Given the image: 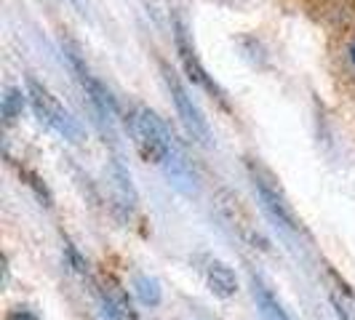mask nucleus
Masks as SVG:
<instances>
[{
  "instance_id": "7ed1b4c3",
  "label": "nucleus",
  "mask_w": 355,
  "mask_h": 320,
  "mask_svg": "<svg viewBox=\"0 0 355 320\" xmlns=\"http://www.w3.org/2000/svg\"><path fill=\"white\" fill-rule=\"evenodd\" d=\"M27 96H30V107H33L35 118L46 128H51L53 134H59L64 142L70 144L83 142V125L78 123V118L70 109H64V105L40 80L27 78Z\"/></svg>"
},
{
  "instance_id": "39448f33",
  "label": "nucleus",
  "mask_w": 355,
  "mask_h": 320,
  "mask_svg": "<svg viewBox=\"0 0 355 320\" xmlns=\"http://www.w3.org/2000/svg\"><path fill=\"white\" fill-rule=\"evenodd\" d=\"M171 33H174V48H177V53H179L182 67H184V75L196 83L198 89L206 91L222 109L230 112V99H227V94H225V89L214 80V75H209V70L203 67V62H200V56H198L196 43H193V35H190L187 24L182 21L179 14H171Z\"/></svg>"
},
{
  "instance_id": "dca6fc26",
  "label": "nucleus",
  "mask_w": 355,
  "mask_h": 320,
  "mask_svg": "<svg viewBox=\"0 0 355 320\" xmlns=\"http://www.w3.org/2000/svg\"><path fill=\"white\" fill-rule=\"evenodd\" d=\"M216 3H232V0H216Z\"/></svg>"
},
{
  "instance_id": "2eb2a0df",
  "label": "nucleus",
  "mask_w": 355,
  "mask_h": 320,
  "mask_svg": "<svg viewBox=\"0 0 355 320\" xmlns=\"http://www.w3.org/2000/svg\"><path fill=\"white\" fill-rule=\"evenodd\" d=\"M347 53H350V62L355 64V40H353V46H350V51H347Z\"/></svg>"
},
{
  "instance_id": "9d476101",
  "label": "nucleus",
  "mask_w": 355,
  "mask_h": 320,
  "mask_svg": "<svg viewBox=\"0 0 355 320\" xmlns=\"http://www.w3.org/2000/svg\"><path fill=\"white\" fill-rule=\"evenodd\" d=\"M30 102V96H27V91L17 89V86H8V89L3 91V123L11 125L17 123V118H21V112H24V105Z\"/></svg>"
},
{
  "instance_id": "f03ea898",
  "label": "nucleus",
  "mask_w": 355,
  "mask_h": 320,
  "mask_svg": "<svg viewBox=\"0 0 355 320\" xmlns=\"http://www.w3.org/2000/svg\"><path fill=\"white\" fill-rule=\"evenodd\" d=\"M246 168H249V179H251V187L254 193L259 197L262 208L267 211V216L286 232V235H302V224L297 219V213L291 208L288 197L284 195L281 184L275 181V177L267 171L265 166L259 160H246Z\"/></svg>"
},
{
  "instance_id": "20e7f679",
  "label": "nucleus",
  "mask_w": 355,
  "mask_h": 320,
  "mask_svg": "<svg viewBox=\"0 0 355 320\" xmlns=\"http://www.w3.org/2000/svg\"><path fill=\"white\" fill-rule=\"evenodd\" d=\"M158 67H160V75H163V83H166V89L171 94V102L177 107L179 121H182L184 131H187V136L196 144H200V147H211L214 139H211L209 121H206V115H203V109L198 107L196 99L190 96L187 86L182 83V78L177 75V70H171V64L163 62V59H158Z\"/></svg>"
},
{
  "instance_id": "423d86ee",
  "label": "nucleus",
  "mask_w": 355,
  "mask_h": 320,
  "mask_svg": "<svg viewBox=\"0 0 355 320\" xmlns=\"http://www.w3.org/2000/svg\"><path fill=\"white\" fill-rule=\"evenodd\" d=\"M110 187H112L115 208L123 213V216H131L139 197H137V190H134V181H131V174H128L125 163L118 155L112 158V166H110Z\"/></svg>"
},
{
  "instance_id": "9b49d317",
  "label": "nucleus",
  "mask_w": 355,
  "mask_h": 320,
  "mask_svg": "<svg viewBox=\"0 0 355 320\" xmlns=\"http://www.w3.org/2000/svg\"><path fill=\"white\" fill-rule=\"evenodd\" d=\"M134 294L137 299L144 304V307H158L160 299H163V291H160V283L150 275H137L134 278Z\"/></svg>"
},
{
  "instance_id": "6e6552de",
  "label": "nucleus",
  "mask_w": 355,
  "mask_h": 320,
  "mask_svg": "<svg viewBox=\"0 0 355 320\" xmlns=\"http://www.w3.org/2000/svg\"><path fill=\"white\" fill-rule=\"evenodd\" d=\"M203 278H206L209 291H211L214 296H219V299H230V296H235V291H238V278H235L232 267L219 262V259H206Z\"/></svg>"
},
{
  "instance_id": "f8f14e48",
  "label": "nucleus",
  "mask_w": 355,
  "mask_h": 320,
  "mask_svg": "<svg viewBox=\"0 0 355 320\" xmlns=\"http://www.w3.org/2000/svg\"><path fill=\"white\" fill-rule=\"evenodd\" d=\"M24 177L30 179L27 184H30V187H33V190L37 193V200H40L43 206H51V193L46 190V184H43V181H40V179L35 177V174H27V171H24Z\"/></svg>"
},
{
  "instance_id": "ddd939ff",
  "label": "nucleus",
  "mask_w": 355,
  "mask_h": 320,
  "mask_svg": "<svg viewBox=\"0 0 355 320\" xmlns=\"http://www.w3.org/2000/svg\"><path fill=\"white\" fill-rule=\"evenodd\" d=\"M8 320H40V318H37L33 310H27V307H17V310L8 315Z\"/></svg>"
},
{
  "instance_id": "4468645a",
  "label": "nucleus",
  "mask_w": 355,
  "mask_h": 320,
  "mask_svg": "<svg viewBox=\"0 0 355 320\" xmlns=\"http://www.w3.org/2000/svg\"><path fill=\"white\" fill-rule=\"evenodd\" d=\"M334 310H337V318L339 320H353L350 315H347V310H345V307H342V304H339L337 299H334Z\"/></svg>"
},
{
  "instance_id": "f257e3e1",
  "label": "nucleus",
  "mask_w": 355,
  "mask_h": 320,
  "mask_svg": "<svg viewBox=\"0 0 355 320\" xmlns=\"http://www.w3.org/2000/svg\"><path fill=\"white\" fill-rule=\"evenodd\" d=\"M125 128L128 136L134 142V150L139 152V158L147 163L163 166L171 158V152L179 147L174 139L171 128L158 118L155 109H150L147 105H131L125 112Z\"/></svg>"
},
{
  "instance_id": "0eeeda50",
  "label": "nucleus",
  "mask_w": 355,
  "mask_h": 320,
  "mask_svg": "<svg viewBox=\"0 0 355 320\" xmlns=\"http://www.w3.org/2000/svg\"><path fill=\"white\" fill-rule=\"evenodd\" d=\"M160 168L166 171L168 181L177 187L179 193H184V195H196L198 193V174H196V168L190 166L187 155L182 152V147H177V150L171 152V158L166 160Z\"/></svg>"
},
{
  "instance_id": "1a4fd4ad",
  "label": "nucleus",
  "mask_w": 355,
  "mask_h": 320,
  "mask_svg": "<svg viewBox=\"0 0 355 320\" xmlns=\"http://www.w3.org/2000/svg\"><path fill=\"white\" fill-rule=\"evenodd\" d=\"M251 296H254V304H257V310H259V318L262 320H291L288 318V312L284 310V304L278 302V296L270 291V285L259 278V275H254L251 272Z\"/></svg>"
}]
</instances>
